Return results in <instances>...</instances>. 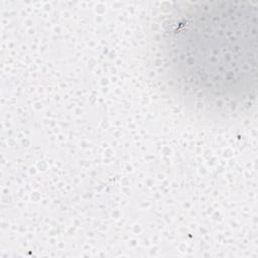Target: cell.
<instances>
[{
  "instance_id": "obj_1",
  "label": "cell",
  "mask_w": 258,
  "mask_h": 258,
  "mask_svg": "<svg viewBox=\"0 0 258 258\" xmlns=\"http://www.w3.org/2000/svg\"><path fill=\"white\" fill-rule=\"evenodd\" d=\"M169 40L182 82L203 96L241 101L255 90L256 3L186 4L173 15Z\"/></svg>"
}]
</instances>
